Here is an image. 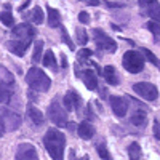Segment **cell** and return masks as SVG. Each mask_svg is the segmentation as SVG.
Masks as SVG:
<instances>
[{
  "instance_id": "cell-28",
  "label": "cell",
  "mask_w": 160,
  "mask_h": 160,
  "mask_svg": "<svg viewBox=\"0 0 160 160\" xmlns=\"http://www.w3.org/2000/svg\"><path fill=\"white\" fill-rule=\"evenodd\" d=\"M96 151H98V154H99L101 158H104V160H111V154H109V151H108V148H106V144H104V142L96 144Z\"/></svg>"
},
{
  "instance_id": "cell-35",
  "label": "cell",
  "mask_w": 160,
  "mask_h": 160,
  "mask_svg": "<svg viewBox=\"0 0 160 160\" xmlns=\"http://www.w3.org/2000/svg\"><path fill=\"white\" fill-rule=\"evenodd\" d=\"M5 125H3V120H2V115H0V136H3L5 135Z\"/></svg>"
},
{
  "instance_id": "cell-5",
  "label": "cell",
  "mask_w": 160,
  "mask_h": 160,
  "mask_svg": "<svg viewBox=\"0 0 160 160\" xmlns=\"http://www.w3.org/2000/svg\"><path fill=\"white\" fill-rule=\"evenodd\" d=\"M93 37H95V43L99 50L109 51V53H115L117 51V43L115 40L111 38L108 34L101 29H93Z\"/></svg>"
},
{
  "instance_id": "cell-25",
  "label": "cell",
  "mask_w": 160,
  "mask_h": 160,
  "mask_svg": "<svg viewBox=\"0 0 160 160\" xmlns=\"http://www.w3.org/2000/svg\"><path fill=\"white\" fill-rule=\"evenodd\" d=\"M75 38H77V42L82 45V47L87 45V42H88V34H87V31L82 28V26L75 29Z\"/></svg>"
},
{
  "instance_id": "cell-2",
  "label": "cell",
  "mask_w": 160,
  "mask_h": 160,
  "mask_svg": "<svg viewBox=\"0 0 160 160\" xmlns=\"http://www.w3.org/2000/svg\"><path fill=\"white\" fill-rule=\"evenodd\" d=\"M26 82H28V85L34 90V91H48L50 87H51V80L50 77L40 69V68H31L28 71V74H26Z\"/></svg>"
},
{
  "instance_id": "cell-26",
  "label": "cell",
  "mask_w": 160,
  "mask_h": 160,
  "mask_svg": "<svg viewBox=\"0 0 160 160\" xmlns=\"http://www.w3.org/2000/svg\"><path fill=\"white\" fill-rule=\"evenodd\" d=\"M146 28H148V31H151L155 37V40L160 38V22L157 21H149L148 24H146Z\"/></svg>"
},
{
  "instance_id": "cell-14",
  "label": "cell",
  "mask_w": 160,
  "mask_h": 160,
  "mask_svg": "<svg viewBox=\"0 0 160 160\" xmlns=\"http://www.w3.org/2000/svg\"><path fill=\"white\" fill-rule=\"evenodd\" d=\"M82 80L85 87L90 90V91H95L98 88V77H96V72L91 71V69H85L83 74H82Z\"/></svg>"
},
{
  "instance_id": "cell-11",
  "label": "cell",
  "mask_w": 160,
  "mask_h": 160,
  "mask_svg": "<svg viewBox=\"0 0 160 160\" xmlns=\"http://www.w3.org/2000/svg\"><path fill=\"white\" fill-rule=\"evenodd\" d=\"M62 104H64V108L68 111H78L80 106H82V98L78 96V93L75 90H69L64 95Z\"/></svg>"
},
{
  "instance_id": "cell-8",
  "label": "cell",
  "mask_w": 160,
  "mask_h": 160,
  "mask_svg": "<svg viewBox=\"0 0 160 160\" xmlns=\"http://www.w3.org/2000/svg\"><path fill=\"white\" fill-rule=\"evenodd\" d=\"M35 34H37L35 28H32L29 24H18V26H13V29H11V35L16 40H22V42L32 43V37Z\"/></svg>"
},
{
  "instance_id": "cell-9",
  "label": "cell",
  "mask_w": 160,
  "mask_h": 160,
  "mask_svg": "<svg viewBox=\"0 0 160 160\" xmlns=\"http://www.w3.org/2000/svg\"><path fill=\"white\" fill-rule=\"evenodd\" d=\"M15 160H38L37 149L29 142H22V144L18 146V149H16Z\"/></svg>"
},
{
  "instance_id": "cell-18",
  "label": "cell",
  "mask_w": 160,
  "mask_h": 160,
  "mask_svg": "<svg viewBox=\"0 0 160 160\" xmlns=\"http://www.w3.org/2000/svg\"><path fill=\"white\" fill-rule=\"evenodd\" d=\"M130 120H131V123L135 127H144L146 122H148V114H146L144 111H141V109H135Z\"/></svg>"
},
{
  "instance_id": "cell-12",
  "label": "cell",
  "mask_w": 160,
  "mask_h": 160,
  "mask_svg": "<svg viewBox=\"0 0 160 160\" xmlns=\"http://www.w3.org/2000/svg\"><path fill=\"white\" fill-rule=\"evenodd\" d=\"M26 114H28V118H29V122L34 125V127H42L45 123V115L42 111H38L35 106L29 104L28 106V111H26Z\"/></svg>"
},
{
  "instance_id": "cell-6",
  "label": "cell",
  "mask_w": 160,
  "mask_h": 160,
  "mask_svg": "<svg viewBox=\"0 0 160 160\" xmlns=\"http://www.w3.org/2000/svg\"><path fill=\"white\" fill-rule=\"evenodd\" d=\"M0 115H2L3 125L7 131H16L21 125V115L16 114L15 111H11L8 108H2L0 109Z\"/></svg>"
},
{
  "instance_id": "cell-23",
  "label": "cell",
  "mask_w": 160,
  "mask_h": 160,
  "mask_svg": "<svg viewBox=\"0 0 160 160\" xmlns=\"http://www.w3.org/2000/svg\"><path fill=\"white\" fill-rule=\"evenodd\" d=\"M29 18H31V21L34 24H42L43 22V11H42V8H40V7H34Z\"/></svg>"
},
{
  "instance_id": "cell-21",
  "label": "cell",
  "mask_w": 160,
  "mask_h": 160,
  "mask_svg": "<svg viewBox=\"0 0 160 160\" xmlns=\"http://www.w3.org/2000/svg\"><path fill=\"white\" fill-rule=\"evenodd\" d=\"M43 64H45V68H50V69H53V71H56L58 68H56V58H55V53H53L51 50H47L45 53H43Z\"/></svg>"
},
{
  "instance_id": "cell-17",
  "label": "cell",
  "mask_w": 160,
  "mask_h": 160,
  "mask_svg": "<svg viewBox=\"0 0 160 160\" xmlns=\"http://www.w3.org/2000/svg\"><path fill=\"white\" fill-rule=\"evenodd\" d=\"M102 75L106 78V82L109 85H118L120 83V78H118V74L115 71L114 66H106L104 71H102Z\"/></svg>"
},
{
  "instance_id": "cell-27",
  "label": "cell",
  "mask_w": 160,
  "mask_h": 160,
  "mask_svg": "<svg viewBox=\"0 0 160 160\" xmlns=\"http://www.w3.org/2000/svg\"><path fill=\"white\" fill-rule=\"evenodd\" d=\"M0 21H2V24H5V26H13L15 24V18H13V15L10 11H2L0 13Z\"/></svg>"
},
{
  "instance_id": "cell-7",
  "label": "cell",
  "mask_w": 160,
  "mask_h": 160,
  "mask_svg": "<svg viewBox=\"0 0 160 160\" xmlns=\"http://www.w3.org/2000/svg\"><path fill=\"white\" fill-rule=\"evenodd\" d=\"M133 90H135L136 95H139L141 98L148 99V101H154L158 98V90L155 85L149 83V82H139L133 85Z\"/></svg>"
},
{
  "instance_id": "cell-29",
  "label": "cell",
  "mask_w": 160,
  "mask_h": 160,
  "mask_svg": "<svg viewBox=\"0 0 160 160\" xmlns=\"http://www.w3.org/2000/svg\"><path fill=\"white\" fill-rule=\"evenodd\" d=\"M141 51H142V55H144V58L148 59V61H151L152 64H155V66H158L160 64V61L155 58V55L151 51V50H148V48H141Z\"/></svg>"
},
{
  "instance_id": "cell-30",
  "label": "cell",
  "mask_w": 160,
  "mask_h": 160,
  "mask_svg": "<svg viewBox=\"0 0 160 160\" xmlns=\"http://www.w3.org/2000/svg\"><path fill=\"white\" fill-rule=\"evenodd\" d=\"M91 53H93L91 50H88V48H82V50L77 53V58H78V61H83V62H85V61L91 56Z\"/></svg>"
},
{
  "instance_id": "cell-13",
  "label": "cell",
  "mask_w": 160,
  "mask_h": 160,
  "mask_svg": "<svg viewBox=\"0 0 160 160\" xmlns=\"http://www.w3.org/2000/svg\"><path fill=\"white\" fill-rule=\"evenodd\" d=\"M29 45H31V42H22V40H16V38L7 42V48L16 56H24V53L29 48Z\"/></svg>"
},
{
  "instance_id": "cell-10",
  "label": "cell",
  "mask_w": 160,
  "mask_h": 160,
  "mask_svg": "<svg viewBox=\"0 0 160 160\" xmlns=\"http://www.w3.org/2000/svg\"><path fill=\"white\" fill-rule=\"evenodd\" d=\"M109 104L114 111V114L120 118H123L128 112V102L122 96H109Z\"/></svg>"
},
{
  "instance_id": "cell-37",
  "label": "cell",
  "mask_w": 160,
  "mask_h": 160,
  "mask_svg": "<svg viewBox=\"0 0 160 160\" xmlns=\"http://www.w3.org/2000/svg\"><path fill=\"white\" fill-rule=\"evenodd\" d=\"M157 68H158V69H160V64H158V66H157Z\"/></svg>"
},
{
  "instance_id": "cell-20",
  "label": "cell",
  "mask_w": 160,
  "mask_h": 160,
  "mask_svg": "<svg viewBox=\"0 0 160 160\" xmlns=\"http://www.w3.org/2000/svg\"><path fill=\"white\" fill-rule=\"evenodd\" d=\"M11 87L7 85V82H3V80H0V104L2 102H8L10 98H11Z\"/></svg>"
},
{
  "instance_id": "cell-4",
  "label": "cell",
  "mask_w": 160,
  "mask_h": 160,
  "mask_svg": "<svg viewBox=\"0 0 160 160\" xmlns=\"http://www.w3.org/2000/svg\"><path fill=\"white\" fill-rule=\"evenodd\" d=\"M122 64L123 68L131 72V74H138L144 69V56L141 55L139 51H135V50H130V51H125V55L122 58Z\"/></svg>"
},
{
  "instance_id": "cell-16",
  "label": "cell",
  "mask_w": 160,
  "mask_h": 160,
  "mask_svg": "<svg viewBox=\"0 0 160 160\" xmlns=\"http://www.w3.org/2000/svg\"><path fill=\"white\" fill-rule=\"evenodd\" d=\"M142 15H148L149 18H152V21L160 22V3L155 0L154 3L144 7V8H142Z\"/></svg>"
},
{
  "instance_id": "cell-32",
  "label": "cell",
  "mask_w": 160,
  "mask_h": 160,
  "mask_svg": "<svg viewBox=\"0 0 160 160\" xmlns=\"http://www.w3.org/2000/svg\"><path fill=\"white\" fill-rule=\"evenodd\" d=\"M78 21L82 22V24H88V22H90L88 13H87V11H80V13H78Z\"/></svg>"
},
{
  "instance_id": "cell-36",
  "label": "cell",
  "mask_w": 160,
  "mask_h": 160,
  "mask_svg": "<svg viewBox=\"0 0 160 160\" xmlns=\"http://www.w3.org/2000/svg\"><path fill=\"white\" fill-rule=\"evenodd\" d=\"M80 2H85V3H88V5H93V7L99 5V0H80Z\"/></svg>"
},
{
  "instance_id": "cell-33",
  "label": "cell",
  "mask_w": 160,
  "mask_h": 160,
  "mask_svg": "<svg viewBox=\"0 0 160 160\" xmlns=\"http://www.w3.org/2000/svg\"><path fill=\"white\" fill-rule=\"evenodd\" d=\"M154 136L160 141V123H158V120L154 122Z\"/></svg>"
},
{
  "instance_id": "cell-31",
  "label": "cell",
  "mask_w": 160,
  "mask_h": 160,
  "mask_svg": "<svg viewBox=\"0 0 160 160\" xmlns=\"http://www.w3.org/2000/svg\"><path fill=\"white\" fill-rule=\"evenodd\" d=\"M61 31H62V38H64V42H66V45H68L71 50H74V43H72V40L69 38V35H68V32H66V29L61 26Z\"/></svg>"
},
{
  "instance_id": "cell-19",
  "label": "cell",
  "mask_w": 160,
  "mask_h": 160,
  "mask_svg": "<svg viewBox=\"0 0 160 160\" xmlns=\"http://www.w3.org/2000/svg\"><path fill=\"white\" fill-rule=\"evenodd\" d=\"M48 26L50 28H61V13L55 8L48 7Z\"/></svg>"
},
{
  "instance_id": "cell-1",
  "label": "cell",
  "mask_w": 160,
  "mask_h": 160,
  "mask_svg": "<svg viewBox=\"0 0 160 160\" xmlns=\"http://www.w3.org/2000/svg\"><path fill=\"white\" fill-rule=\"evenodd\" d=\"M43 146L47 152L53 160H62L64 158V148H66V136L64 133L58 128H50L47 130L43 136Z\"/></svg>"
},
{
  "instance_id": "cell-34",
  "label": "cell",
  "mask_w": 160,
  "mask_h": 160,
  "mask_svg": "<svg viewBox=\"0 0 160 160\" xmlns=\"http://www.w3.org/2000/svg\"><path fill=\"white\" fill-rule=\"evenodd\" d=\"M139 2V5H141V8H144V7H148V5H151V3H154L155 0H138Z\"/></svg>"
},
{
  "instance_id": "cell-15",
  "label": "cell",
  "mask_w": 160,
  "mask_h": 160,
  "mask_svg": "<svg viewBox=\"0 0 160 160\" xmlns=\"http://www.w3.org/2000/svg\"><path fill=\"white\" fill-rule=\"evenodd\" d=\"M95 127H93L91 123L88 122H82L78 127H77V133H78V136L80 138H83V139H91L93 136H95Z\"/></svg>"
},
{
  "instance_id": "cell-22",
  "label": "cell",
  "mask_w": 160,
  "mask_h": 160,
  "mask_svg": "<svg viewBox=\"0 0 160 160\" xmlns=\"http://www.w3.org/2000/svg\"><path fill=\"white\" fill-rule=\"evenodd\" d=\"M128 158L130 160H141V148L138 142H131L128 146Z\"/></svg>"
},
{
  "instance_id": "cell-24",
  "label": "cell",
  "mask_w": 160,
  "mask_h": 160,
  "mask_svg": "<svg viewBox=\"0 0 160 160\" xmlns=\"http://www.w3.org/2000/svg\"><path fill=\"white\" fill-rule=\"evenodd\" d=\"M42 53H43V42L42 40H37L35 42V47H34V55H32V61L37 64L40 59H43L42 58Z\"/></svg>"
},
{
  "instance_id": "cell-3",
  "label": "cell",
  "mask_w": 160,
  "mask_h": 160,
  "mask_svg": "<svg viewBox=\"0 0 160 160\" xmlns=\"http://www.w3.org/2000/svg\"><path fill=\"white\" fill-rule=\"evenodd\" d=\"M48 117L55 125H58L59 128L68 127V112H66L64 104H61V101L58 98H55L51 101L50 108H48Z\"/></svg>"
}]
</instances>
